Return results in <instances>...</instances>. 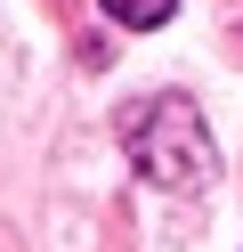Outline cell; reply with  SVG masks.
<instances>
[{
  "mask_svg": "<svg viewBox=\"0 0 243 252\" xmlns=\"http://www.w3.org/2000/svg\"><path fill=\"white\" fill-rule=\"evenodd\" d=\"M170 8H178V0H106V17L113 25H138V33H146V25H170Z\"/></svg>",
  "mask_w": 243,
  "mask_h": 252,
  "instance_id": "obj_2",
  "label": "cell"
},
{
  "mask_svg": "<svg viewBox=\"0 0 243 252\" xmlns=\"http://www.w3.org/2000/svg\"><path fill=\"white\" fill-rule=\"evenodd\" d=\"M122 147L138 163V179H154V187H203L211 155H219L211 130H203V114H194V98H146L122 122Z\"/></svg>",
  "mask_w": 243,
  "mask_h": 252,
  "instance_id": "obj_1",
  "label": "cell"
}]
</instances>
